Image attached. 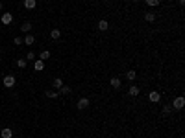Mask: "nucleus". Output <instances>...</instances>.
<instances>
[{
  "mask_svg": "<svg viewBox=\"0 0 185 138\" xmlns=\"http://www.w3.org/2000/svg\"><path fill=\"white\" fill-rule=\"evenodd\" d=\"M22 43H24V44H28V46H32L33 43H35V37L30 35V33H26V37L22 39Z\"/></svg>",
  "mask_w": 185,
  "mask_h": 138,
  "instance_id": "obj_10",
  "label": "nucleus"
},
{
  "mask_svg": "<svg viewBox=\"0 0 185 138\" xmlns=\"http://www.w3.org/2000/svg\"><path fill=\"white\" fill-rule=\"evenodd\" d=\"M170 107H172L174 110H181L185 107V98H183V96H178V98L172 101V105H170Z\"/></svg>",
  "mask_w": 185,
  "mask_h": 138,
  "instance_id": "obj_2",
  "label": "nucleus"
},
{
  "mask_svg": "<svg viewBox=\"0 0 185 138\" xmlns=\"http://www.w3.org/2000/svg\"><path fill=\"white\" fill-rule=\"evenodd\" d=\"M37 6V0H24V8L26 9H33Z\"/></svg>",
  "mask_w": 185,
  "mask_h": 138,
  "instance_id": "obj_12",
  "label": "nucleus"
},
{
  "mask_svg": "<svg viewBox=\"0 0 185 138\" xmlns=\"http://www.w3.org/2000/svg\"><path fill=\"white\" fill-rule=\"evenodd\" d=\"M26 63H28L26 59H17V66L19 68H26Z\"/></svg>",
  "mask_w": 185,
  "mask_h": 138,
  "instance_id": "obj_23",
  "label": "nucleus"
},
{
  "mask_svg": "<svg viewBox=\"0 0 185 138\" xmlns=\"http://www.w3.org/2000/svg\"><path fill=\"white\" fill-rule=\"evenodd\" d=\"M0 52H2V48H0Z\"/></svg>",
  "mask_w": 185,
  "mask_h": 138,
  "instance_id": "obj_30",
  "label": "nucleus"
},
{
  "mask_svg": "<svg viewBox=\"0 0 185 138\" xmlns=\"http://www.w3.org/2000/svg\"><path fill=\"white\" fill-rule=\"evenodd\" d=\"M145 20H146V22H154V20H155V13L154 11H146L145 13Z\"/></svg>",
  "mask_w": 185,
  "mask_h": 138,
  "instance_id": "obj_13",
  "label": "nucleus"
},
{
  "mask_svg": "<svg viewBox=\"0 0 185 138\" xmlns=\"http://www.w3.org/2000/svg\"><path fill=\"white\" fill-rule=\"evenodd\" d=\"M145 2L150 6V8H155V6H159V0H145Z\"/></svg>",
  "mask_w": 185,
  "mask_h": 138,
  "instance_id": "obj_22",
  "label": "nucleus"
},
{
  "mask_svg": "<svg viewBox=\"0 0 185 138\" xmlns=\"http://www.w3.org/2000/svg\"><path fill=\"white\" fill-rule=\"evenodd\" d=\"M107 28H109V22H107V20H104V18L98 20V30H100V31H106Z\"/></svg>",
  "mask_w": 185,
  "mask_h": 138,
  "instance_id": "obj_11",
  "label": "nucleus"
},
{
  "mask_svg": "<svg viewBox=\"0 0 185 138\" xmlns=\"http://www.w3.org/2000/svg\"><path fill=\"white\" fill-rule=\"evenodd\" d=\"M0 22H2L4 26H9V24L13 22V15H11V13H8V11L2 13V17H0Z\"/></svg>",
  "mask_w": 185,
  "mask_h": 138,
  "instance_id": "obj_3",
  "label": "nucleus"
},
{
  "mask_svg": "<svg viewBox=\"0 0 185 138\" xmlns=\"http://www.w3.org/2000/svg\"><path fill=\"white\" fill-rule=\"evenodd\" d=\"M89 103H91V101H89V98H80V100H78V109H80V110L87 109Z\"/></svg>",
  "mask_w": 185,
  "mask_h": 138,
  "instance_id": "obj_5",
  "label": "nucleus"
},
{
  "mask_svg": "<svg viewBox=\"0 0 185 138\" xmlns=\"http://www.w3.org/2000/svg\"><path fill=\"white\" fill-rule=\"evenodd\" d=\"M109 85H111V87L115 88V90H119V88H120V85H122V83H120V78H111Z\"/></svg>",
  "mask_w": 185,
  "mask_h": 138,
  "instance_id": "obj_8",
  "label": "nucleus"
},
{
  "mask_svg": "<svg viewBox=\"0 0 185 138\" xmlns=\"http://www.w3.org/2000/svg\"><path fill=\"white\" fill-rule=\"evenodd\" d=\"M135 78H137V72L135 70H128L126 72V79L128 81H135Z\"/></svg>",
  "mask_w": 185,
  "mask_h": 138,
  "instance_id": "obj_16",
  "label": "nucleus"
},
{
  "mask_svg": "<svg viewBox=\"0 0 185 138\" xmlns=\"http://www.w3.org/2000/svg\"><path fill=\"white\" fill-rule=\"evenodd\" d=\"M0 136H2V138H11L13 136V129H9V127L2 129V131H0Z\"/></svg>",
  "mask_w": 185,
  "mask_h": 138,
  "instance_id": "obj_9",
  "label": "nucleus"
},
{
  "mask_svg": "<svg viewBox=\"0 0 185 138\" xmlns=\"http://www.w3.org/2000/svg\"><path fill=\"white\" fill-rule=\"evenodd\" d=\"M148 100L152 101V103H159V101H161V94L157 92V90H152V92L148 94Z\"/></svg>",
  "mask_w": 185,
  "mask_h": 138,
  "instance_id": "obj_4",
  "label": "nucleus"
},
{
  "mask_svg": "<svg viewBox=\"0 0 185 138\" xmlns=\"http://www.w3.org/2000/svg\"><path fill=\"white\" fill-rule=\"evenodd\" d=\"M132 2H137V0H132Z\"/></svg>",
  "mask_w": 185,
  "mask_h": 138,
  "instance_id": "obj_28",
  "label": "nucleus"
},
{
  "mask_svg": "<svg viewBox=\"0 0 185 138\" xmlns=\"http://www.w3.org/2000/svg\"><path fill=\"white\" fill-rule=\"evenodd\" d=\"M50 37H52L54 41H58V39H61V31L58 30V28H54V30L50 31Z\"/></svg>",
  "mask_w": 185,
  "mask_h": 138,
  "instance_id": "obj_15",
  "label": "nucleus"
},
{
  "mask_svg": "<svg viewBox=\"0 0 185 138\" xmlns=\"http://www.w3.org/2000/svg\"><path fill=\"white\" fill-rule=\"evenodd\" d=\"M32 30V24L30 22H22V26H20V31H22V33H28Z\"/></svg>",
  "mask_w": 185,
  "mask_h": 138,
  "instance_id": "obj_19",
  "label": "nucleus"
},
{
  "mask_svg": "<svg viewBox=\"0 0 185 138\" xmlns=\"http://www.w3.org/2000/svg\"><path fill=\"white\" fill-rule=\"evenodd\" d=\"M72 92V88L71 87H67V85H63V87H61L59 88V94H63V96H67V94H71Z\"/></svg>",
  "mask_w": 185,
  "mask_h": 138,
  "instance_id": "obj_20",
  "label": "nucleus"
},
{
  "mask_svg": "<svg viewBox=\"0 0 185 138\" xmlns=\"http://www.w3.org/2000/svg\"><path fill=\"white\" fill-rule=\"evenodd\" d=\"M104 2H109V0H104Z\"/></svg>",
  "mask_w": 185,
  "mask_h": 138,
  "instance_id": "obj_29",
  "label": "nucleus"
},
{
  "mask_svg": "<svg viewBox=\"0 0 185 138\" xmlns=\"http://www.w3.org/2000/svg\"><path fill=\"white\" fill-rule=\"evenodd\" d=\"M46 98H50V100H58V98H59V92H58V90H46Z\"/></svg>",
  "mask_w": 185,
  "mask_h": 138,
  "instance_id": "obj_14",
  "label": "nucleus"
},
{
  "mask_svg": "<svg viewBox=\"0 0 185 138\" xmlns=\"http://www.w3.org/2000/svg\"><path fill=\"white\" fill-rule=\"evenodd\" d=\"M170 112H172V107H170V105H165V107H163V112H161V114H163V116H168Z\"/></svg>",
  "mask_w": 185,
  "mask_h": 138,
  "instance_id": "obj_21",
  "label": "nucleus"
},
{
  "mask_svg": "<svg viewBox=\"0 0 185 138\" xmlns=\"http://www.w3.org/2000/svg\"><path fill=\"white\" fill-rule=\"evenodd\" d=\"M178 2H180V4H181V6H183V4H185V0H178Z\"/></svg>",
  "mask_w": 185,
  "mask_h": 138,
  "instance_id": "obj_27",
  "label": "nucleus"
},
{
  "mask_svg": "<svg viewBox=\"0 0 185 138\" xmlns=\"http://www.w3.org/2000/svg\"><path fill=\"white\" fill-rule=\"evenodd\" d=\"M26 61H35V53L28 52V53H26Z\"/></svg>",
  "mask_w": 185,
  "mask_h": 138,
  "instance_id": "obj_24",
  "label": "nucleus"
},
{
  "mask_svg": "<svg viewBox=\"0 0 185 138\" xmlns=\"http://www.w3.org/2000/svg\"><path fill=\"white\" fill-rule=\"evenodd\" d=\"M2 9H4V4H2V2H0V11H2Z\"/></svg>",
  "mask_w": 185,
  "mask_h": 138,
  "instance_id": "obj_26",
  "label": "nucleus"
},
{
  "mask_svg": "<svg viewBox=\"0 0 185 138\" xmlns=\"http://www.w3.org/2000/svg\"><path fill=\"white\" fill-rule=\"evenodd\" d=\"M33 70H35V72H41V70H45V61L37 59L35 63H33Z\"/></svg>",
  "mask_w": 185,
  "mask_h": 138,
  "instance_id": "obj_6",
  "label": "nucleus"
},
{
  "mask_svg": "<svg viewBox=\"0 0 185 138\" xmlns=\"http://www.w3.org/2000/svg\"><path fill=\"white\" fill-rule=\"evenodd\" d=\"M13 43H15L17 46H20V44H22V37H15V39H13Z\"/></svg>",
  "mask_w": 185,
  "mask_h": 138,
  "instance_id": "obj_25",
  "label": "nucleus"
},
{
  "mask_svg": "<svg viewBox=\"0 0 185 138\" xmlns=\"http://www.w3.org/2000/svg\"><path fill=\"white\" fill-rule=\"evenodd\" d=\"M61 87H63V79H61V78H56V79H54V88H56V90H59Z\"/></svg>",
  "mask_w": 185,
  "mask_h": 138,
  "instance_id": "obj_18",
  "label": "nucleus"
},
{
  "mask_svg": "<svg viewBox=\"0 0 185 138\" xmlns=\"http://www.w3.org/2000/svg\"><path fill=\"white\" fill-rule=\"evenodd\" d=\"M39 59H41V61H46V59H50V52H48V50H43V52L39 53Z\"/></svg>",
  "mask_w": 185,
  "mask_h": 138,
  "instance_id": "obj_17",
  "label": "nucleus"
},
{
  "mask_svg": "<svg viewBox=\"0 0 185 138\" xmlns=\"http://www.w3.org/2000/svg\"><path fill=\"white\" fill-rule=\"evenodd\" d=\"M15 83H17L15 75H4V79H2V85L6 88H13V87H15Z\"/></svg>",
  "mask_w": 185,
  "mask_h": 138,
  "instance_id": "obj_1",
  "label": "nucleus"
},
{
  "mask_svg": "<svg viewBox=\"0 0 185 138\" xmlns=\"http://www.w3.org/2000/svg\"><path fill=\"white\" fill-rule=\"evenodd\" d=\"M139 92H141V88L137 87V85H130V96H132V98H137Z\"/></svg>",
  "mask_w": 185,
  "mask_h": 138,
  "instance_id": "obj_7",
  "label": "nucleus"
}]
</instances>
